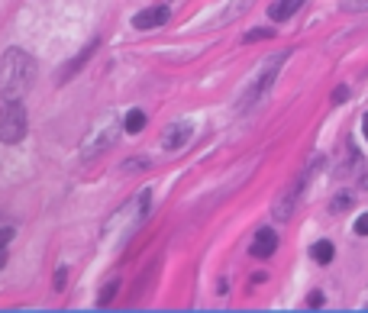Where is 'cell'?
<instances>
[{"mask_svg": "<svg viewBox=\"0 0 368 313\" xmlns=\"http://www.w3.org/2000/svg\"><path fill=\"white\" fill-rule=\"evenodd\" d=\"M36 81V59L23 49H7L0 59V97L3 101H23L26 91Z\"/></svg>", "mask_w": 368, "mask_h": 313, "instance_id": "cell-1", "label": "cell"}, {"mask_svg": "<svg viewBox=\"0 0 368 313\" xmlns=\"http://www.w3.org/2000/svg\"><path fill=\"white\" fill-rule=\"evenodd\" d=\"M117 136H120V119H117V113H104V117L91 126V133L84 136L81 155H84V159H97L104 149H110V145L117 143Z\"/></svg>", "mask_w": 368, "mask_h": 313, "instance_id": "cell-2", "label": "cell"}, {"mask_svg": "<svg viewBox=\"0 0 368 313\" xmlns=\"http://www.w3.org/2000/svg\"><path fill=\"white\" fill-rule=\"evenodd\" d=\"M285 59H288V52H278V55H271V59H265V61H262L259 75H255V81H252V85H249V91L243 94V103H239V107H252V103L259 101V97L268 91V87L275 85L278 68L285 65Z\"/></svg>", "mask_w": 368, "mask_h": 313, "instance_id": "cell-3", "label": "cell"}, {"mask_svg": "<svg viewBox=\"0 0 368 313\" xmlns=\"http://www.w3.org/2000/svg\"><path fill=\"white\" fill-rule=\"evenodd\" d=\"M26 136V110L20 101H7L3 113H0V143H20Z\"/></svg>", "mask_w": 368, "mask_h": 313, "instance_id": "cell-4", "label": "cell"}, {"mask_svg": "<svg viewBox=\"0 0 368 313\" xmlns=\"http://www.w3.org/2000/svg\"><path fill=\"white\" fill-rule=\"evenodd\" d=\"M191 136H194V123L178 119V123H171V126L162 133V149H165V152H181L184 145L191 143Z\"/></svg>", "mask_w": 368, "mask_h": 313, "instance_id": "cell-5", "label": "cell"}, {"mask_svg": "<svg viewBox=\"0 0 368 313\" xmlns=\"http://www.w3.org/2000/svg\"><path fill=\"white\" fill-rule=\"evenodd\" d=\"M278 249V236H275V229L271 226H262L259 233H255V239H252V246L249 252L255 255V259H271Z\"/></svg>", "mask_w": 368, "mask_h": 313, "instance_id": "cell-6", "label": "cell"}, {"mask_svg": "<svg viewBox=\"0 0 368 313\" xmlns=\"http://www.w3.org/2000/svg\"><path fill=\"white\" fill-rule=\"evenodd\" d=\"M171 20V13H168V7H149V10H143L139 17L133 20L139 29H155V26H162V23H168Z\"/></svg>", "mask_w": 368, "mask_h": 313, "instance_id": "cell-7", "label": "cell"}, {"mask_svg": "<svg viewBox=\"0 0 368 313\" xmlns=\"http://www.w3.org/2000/svg\"><path fill=\"white\" fill-rule=\"evenodd\" d=\"M304 0H275L271 7H268V20H291L297 10H301Z\"/></svg>", "mask_w": 368, "mask_h": 313, "instance_id": "cell-8", "label": "cell"}, {"mask_svg": "<svg viewBox=\"0 0 368 313\" xmlns=\"http://www.w3.org/2000/svg\"><path fill=\"white\" fill-rule=\"evenodd\" d=\"M97 45H101V43H97V39H91V43L84 45V52H81V55H78L75 61H68V65H65V71H62V81H68V78H75V75H78V68H81L84 61L91 59L94 52H97Z\"/></svg>", "mask_w": 368, "mask_h": 313, "instance_id": "cell-9", "label": "cell"}, {"mask_svg": "<svg viewBox=\"0 0 368 313\" xmlns=\"http://www.w3.org/2000/svg\"><path fill=\"white\" fill-rule=\"evenodd\" d=\"M310 255H313V262L330 265V262H333V255H336V249H333V242H330V239H323V242H313Z\"/></svg>", "mask_w": 368, "mask_h": 313, "instance_id": "cell-10", "label": "cell"}, {"mask_svg": "<svg viewBox=\"0 0 368 313\" xmlns=\"http://www.w3.org/2000/svg\"><path fill=\"white\" fill-rule=\"evenodd\" d=\"M123 129L126 133H143L146 129V113L143 110H129L123 119Z\"/></svg>", "mask_w": 368, "mask_h": 313, "instance_id": "cell-11", "label": "cell"}, {"mask_svg": "<svg viewBox=\"0 0 368 313\" xmlns=\"http://www.w3.org/2000/svg\"><path fill=\"white\" fill-rule=\"evenodd\" d=\"M117 291H120V281H117V278H113V281H107V288L101 291V297H97V304H101V307H107L110 300H113V294H117Z\"/></svg>", "mask_w": 368, "mask_h": 313, "instance_id": "cell-12", "label": "cell"}, {"mask_svg": "<svg viewBox=\"0 0 368 313\" xmlns=\"http://www.w3.org/2000/svg\"><path fill=\"white\" fill-rule=\"evenodd\" d=\"M252 3H255V0H233V7H229V10L223 13V23H226V20H233L236 13H243V10H249Z\"/></svg>", "mask_w": 368, "mask_h": 313, "instance_id": "cell-13", "label": "cell"}, {"mask_svg": "<svg viewBox=\"0 0 368 313\" xmlns=\"http://www.w3.org/2000/svg\"><path fill=\"white\" fill-rule=\"evenodd\" d=\"M259 39H275V29H252V33H246V43H259Z\"/></svg>", "mask_w": 368, "mask_h": 313, "instance_id": "cell-14", "label": "cell"}, {"mask_svg": "<svg viewBox=\"0 0 368 313\" xmlns=\"http://www.w3.org/2000/svg\"><path fill=\"white\" fill-rule=\"evenodd\" d=\"M346 207H352V197L349 194H339L333 201V213H339V210H346Z\"/></svg>", "mask_w": 368, "mask_h": 313, "instance_id": "cell-15", "label": "cell"}, {"mask_svg": "<svg viewBox=\"0 0 368 313\" xmlns=\"http://www.w3.org/2000/svg\"><path fill=\"white\" fill-rule=\"evenodd\" d=\"M323 304H327V300H323V294H320V291H313V294L307 297V307H310V310H317V307H323Z\"/></svg>", "mask_w": 368, "mask_h": 313, "instance_id": "cell-16", "label": "cell"}, {"mask_svg": "<svg viewBox=\"0 0 368 313\" xmlns=\"http://www.w3.org/2000/svg\"><path fill=\"white\" fill-rule=\"evenodd\" d=\"M355 233H359V236H368V213H362L359 220H355Z\"/></svg>", "mask_w": 368, "mask_h": 313, "instance_id": "cell-17", "label": "cell"}, {"mask_svg": "<svg viewBox=\"0 0 368 313\" xmlns=\"http://www.w3.org/2000/svg\"><path fill=\"white\" fill-rule=\"evenodd\" d=\"M10 239H13V226H3L0 229V249H7Z\"/></svg>", "mask_w": 368, "mask_h": 313, "instance_id": "cell-18", "label": "cell"}, {"mask_svg": "<svg viewBox=\"0 0 368 313\" xmlns=\"http://www.w3.org/2000/svg\"><path fill=\"white\" fill-rule=\"evenodd\" d=\"M65 278H68V271H65V268H59V271H55V291H62V288H65Z\"/></svg>", "mask_w": 368, "mask_h": 313, "instance_id": "cell-19", "label": "cell"}, {"mask_svg": "<svg viewBox=\"0 0 368 313\" xmlns=\"http://www.w3.org/2000/svg\"><path fill=\"white\" fill-rule=\"evenodd\" d=\"M349 10H368V0H352V3H346Z\"/></svg>", "mask_w": 368, "mask_h": 313, "instance_id": "cell-20", "label": "cell"}, {"mask_svg": "<svg viewBox=\"0 0 368 313\" xmlns=\"http://www.w3.org/2000/svg\"><path fill=\"white\" fill-rule=\"evenodd\" d=\"M333 101H336V103H343V101H346V87H336V94H333Z\"/></svg>", "mask_w": 368, "mask_h": 313, "instance_id": "cell-21", "label": "cell"}, {"mask_svg": "<svg viewBox=\"0 0 368 313\" xmlns=\"http://www.w3.org/2000/svg\"><path fill=\"white\" fill-rule=\"evenodd\" d=\"M362 133H365V139H368V113L362 117Z\"/></svg>", "mask_w": 368, "mask_h": 313, "instance_id": "cell-22", "label": "cell"}, {"mask_svg": "<svg viewBox=\"0 0 368 313\" xmlns=\"http://www.w3.org/2000/svg\"><path fill=\"white\" fill-rule=\"evenodd\" d=\"M3 265H7V252H3V249H0V268H3Z\"/></svg>", "mask_w": 368, "mask_h": 313, "instance_id": "cell-23", "label": "cell"}, {"mask_svg": "<svg viewBox=\"0 0 368 313\" xmlns=\"http://www.w3.org/2000/svg\"><path fill=\"white\" fill-rule=\"evenodd\" d=\"M362 187H365V191H368V175H365V178H362Z\"/></svg>", "mask_w": 368, "mask_h": 313, "instance_id": "cell-24", "label": "cell"}]
</instances>
